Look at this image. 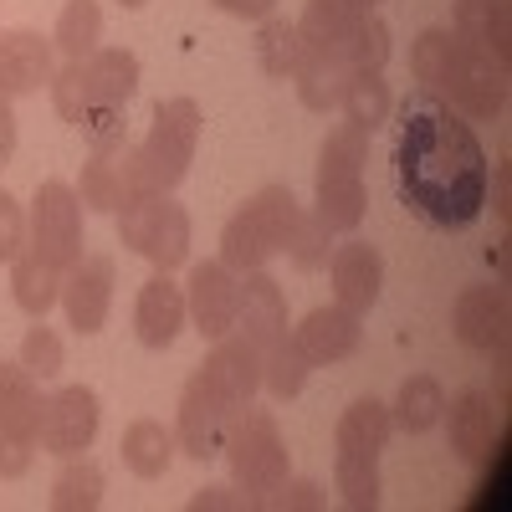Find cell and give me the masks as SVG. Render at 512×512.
I'll return each mask as SVG.
<instances>
[{"label": "cell", "instance_id": "obj_1", "mask_svg": "<svg viewBox=\"0 0 512 512\" xmlns=\"http://www.w3.org/2000/svg\"><path fill=\"white\" fill-rule=\"evenodd\" d=\"M487 149L436 93H415L395 128V185L431 231H466L487 205Z\"/></svg>", "mask_w": 512, "mask_h": 512}, {"label": "cell", "instance_id": "obj_2", "mask_svg": "<svg viewBox=\"0 0 512 512\" xmlns=\"http://www.w3.org/2000/svg\"><path fill=\"white\" fill-rule=\"evenodd\" d=\"M139 93V57L128 47H98L88 57L67 62L52 77V108L77 128L88 113L128 108V98Z\"/></svg>", "mask_w": 512, "mask_h": 512}, {"label": "cell", "instance_id": "obj_3", "mask_svg": "<svg viewBox=\"0 0 512 512\" xmlns=\"http://www.w3.org/2000/svg\"><path fill=\"white\" fill-rule=\"evenodd\" d=\"M297 216H303V205H297V195L287 185H267L256 190L236 216L226 221L221 231V262L246 277V272H262L277 251H287L292 231H297Z\"/></svg>", "mask_w": 512, "mask_h": 512}, {"label": "cell", "instance_id": "obj_4", "mask_svg": "<svg viewBox=\"0 0 512 512\" xmlns=\"http://www.w3.org/2000/svg\"><path fill=\"white\" fill-rule=\"evenodd\" d=\"M221 456L231 461V482L246 497V507H262L292 472V456H287V441L277 431V415L272 410H251V405H241L231 415Z\"/></svg>", "mask_w": 512, "mask_h": 512}, {"label": "cell", "instance_id": "obj_5", "mask_svg": "<svg viewBox=\"0 0 512 512\" xmlns=\"http://www.w3.org/2000/svg\"><path fill=\"white\" fill-rule=\"evenodd\" d=\"M364 164H369V134L354 123H338L318 149V200H313V216L328 231H359L369 210Z\"/></svg>", "mask_w": 512, "mask_h": 512}, {"label": "cell", "instance_id": "obj_6", "mask_svg": "<svg viewBox=\"0 0 512 512\" xmlns=\"http://www.w3.org/2000/svg\"><path fill=\"white\" fill-rule=\"evenodd\" d=\"M195 144H200V103L195 98H164L154 108L149 139L134 144L144 190H159V195L175 190L190 175V164H195Z\"/></svg>", "mask_w": 512, "mask_h": 512}, {"label": "cell", "instance_id": "obj_7", "mask_svg": "<svg viewBox=\"0 0 512 512\" xmlns=\"http://www.w3.org/2000/svg\"><path fill=\"white\" fill-rule=\"evenodd\" d=\"M118 241L128 251H139L149 267L175 272V267H185V256H190V210L180 200L159 195V190L134 195L118 210Z\"/></svg>", "mask_w": 512, "mask_h": 512}, {"label": "cell", "instance_id": "obj_8", "mask_svg": "<svg viewBox=\"0 0 512 512\" xmlns=\"http://www.w3.org/2000/svg\"><path fill=\"white\" fill-rule=\"evenodd\" d=\"M507 93H512V82H507V62H497L482 41H461L456 36V47H451V67H446V82H441V103L461 118H472V123H492L507 113Z\"/></svg>", "mask_w": 512, "mask_h": 512}, {"label": "cell", "instance_id": "obj_9", "mask_svg": "<svg viewBox=\"0 0 512 512\" xmlns=\"http://www.w3.org/2000/svg\"><path fill=\"white\" fill-rule=\"evenodd\" d=\"M26 251H36L41 262H52L57 272L82 262V200L67 180H41L31 216H26Z\"/></svg>", "mask_w": 512, "mask_h": 512}, {"label": "cell", "instance_id": "obj_10", "mask_svg": "<svg viewBox=\"0 0 512 512\" xmlns=\"http://www.w3.org/2000/svg\"><path fill=\"white\" fill-rule=\"evenodd\" d=\"M134 195H149L144 175H139V149L128 139L123 144H93L88 164H82V180H77V200L88 210H103V216H118Z\"/></svg>", "mask_w": 512, "mask_h": 512}, {"label": "cell", "instance_id": "obj_11", "mask_svg": "<svg viewBox=\"0 0 512 512\" xmlns=\"http://www.w3.org/2000/svg\"><path fill=\"white\" fill-rule=\"evenodd\" d=\"M98 395L88 390V384H62L57 395H47V405H41V436L36 446L52 451V456H82L93 441H98Z\"/></svg>", "mask_w": 512, "mask_h": 512}, {"label": "cell", "instance_id": "obj_12", "mask_svg": "<svg viewBox=\"0 0 512 512\" xmlns=\"http://www.w3.org/2000/svg\"><path fill=\"white\" fill-rule=\"evenodd\" d=\"M236 405L226 395H216L200 374H190L185 395H180V420H175V441L190 461H216L226 446V425H231Z\"/></svg>", "mask_w": 512, "mask_h": 512}, {"label": "cell", "instance_id": "obj_13", "mask_svg": "<svg viewBox=\"0 0 512 512\" xmlns=\"http://www.w3.org/2000/svg\"><path fill=\"white\" fill-rule=\"evenodd\" d=\"M185 313L200 328V338H226L241 313V277L221 262H195L185 282Z\"/></svg>", "mask_w": 512, "mask_h": 512}, {"label": "cell", "instance_id": "obj_14", "mask_svg": "<svg viewBox=\"0 0 512 512\" xmlns=\"http://www.w3.org/2000/svg\"><path fill=\"white\" fill-rule=\"evenodd\" d=\"M57 77V47L41 31H0V98H26L52 88Z\"/></svg>", "mask_w": 512, "mask_h": 512}, {"label": "cell", "instance_id": "obj_15", "mask_svg": "<svg viewBox=\"0 0 512 512\" xmlns=\"http://www.w3.org/2000/svg\"><path fill=\"white\" fill-rule=\"evenodd\" d=\"M456 338L477 354H502L507 349V333H512V297L507 287H466L451 308Z\"/></svg>", "mask_w": 512, "mask_h": 512}, {"label": "cell", "instance_id": "obj_16", "mask_svg": "<svg viewBox=\"0 0 512 512\" xmlns=\"http://www.w3.org/2000/svg\"><path fill=\"white\" fill-rule=\"evenodd\" d=\"M195 374H200L216 395H226V400L241 410V405H251L256 390H262V349H256L246 333L231 328L226 338H216V349L205 354V364H200Z\"/></svg>", "mask_w": 512, "mask_h": 512}, {"label": "cell", "instance_id": "obj_17", "mask_svg": "<svg viewBox=\"0 0 512 512\" xmlns=\"http://www.w3.org/2000/svg\"><path fill=\"white\" fill-rule=\"evenodd\" d=\"M113 256H82L77 267H67L62 277V308H67V323L77 333H98L108 323V308H113Z\"/></svg>", "mask_w": 512, "mask_h": 512}, {"label": "cell", "instance_id": "obj_18", "mask_svg": "<svg viewBox=\"0 0 512 512\" xmlns=\"http://www.w3.org/2000/svg\"><path fill=\"white\" fill-rule=\"evenodd\" d=\"M364 313L344 308V303H333V308H313L303 323L292 328V344L303 349V359L318 369V364H338V359H349L359 349V338H364Z\"/></svg>", "mask_w": 512, "mask_h": 512}, {"label": "cell", "instance_id": "obj_19", "mask_svg": "<svg viewBox=\"0 0 512 512\" xmlns=\"http://www.w3.org/2000/svg\"><path fill=\"white\" fill-rule=\"evenodd\" d=\"M328 277H333V297L354 313H369L379 303V287H384V256L369 241H349L328 256Z\"/></svg>", "mask_w": 512, "mask_h": 512}, {"label": "cell", "instance_id": "obj_20", "mask_svg": "<svg viewBox=\"0 0 512 512\" xmlns=\"http://www.w3.org/2000/svg\"><path fill=\"white\" fill-rule=\"evenodd\" d=\"M185 287L169 282V272L149 277L139 287V303H134V333H139V344L144 349H169L180 338L185 328Z\"/></svg>", "mask_w": 512, "mask_h": 512}, {"label": "cell", "instance_id": "obj_21", "mask_svg": "<svg viewBox=\"0 0 512 512\" xmlns=\"http://www.w3.org/2000/svg\"><path fill=\"white\" fill-rule=\"evenodd\" d=\"M236 333H246L256 349H272L287 333V297L267 272H246L241 277V313H236Z\"/></svg>", "mask_w": 512, "mask_h": 512}, {"label": "cell", "instance_id": "obj_22", "mask_svg": "<svg viewBox=\"0 0 512 512\" xmlns=\"http://www.w3.org/2000/svg\"><path fill=\"white\" fill-rule=\"evenodd\" d=\"M369 16L364 0H308L303 16H297V41L303 52H318V57H338V47L359 31V21Z\"/></svg>", "mask_w": 512, "mask_h": 512}, {"label": "cell", "instance_id": "obj_23", "mask_svg": "<svg viewBox=\"0 0 512 512\" xmlns=\"http://www.w3.org/2000/svg\"><path fill=\"white\" fill-rule=\"evenodd\" d=\"M41 405H47V395H41V384H36L31 369L26 364H0V436L36 446Z\"/></svg>", "mask_w": 512, "mask_h": 512}, {"label": "cell", "instance_id": "obj_24", "mask_svg": "<svg viewBox=\"0 0 512 512\" xmlns=\"http://www.w3.org/2000/svg\"><path fill=\"white\" fill-rule=\"evenodd\" d=\"M446 436H451V451H456L461 461H472V466L487 461V451H492V441H497V405H492L482 390L456 395Z\"/></svg>", "mask_w": 512, "mask_h": 512}, {"label": "cell", "instance_id": "obj_25", "mask_svg": "<svg viewBox=\"0 0 512 512\" xmlns=\"http://www.w3.org/2000/svg\"><path fill=\"white\" fill-rule=\"evenodd\" d=\"M175 451H180L175 431H164L159 420H134V425L123 431V441H118L123 466H128L134 477H144V482L164 477V472H169V461H175Z\"/></svg>", "mask_w": 512, "mask_h": 512}, {"label": "cell", "instance_id": "obj_26", "mask_svg": "<svg viewBox=\"0 0 512 512\" xmlns=\"http://www.w3.org/2000/svg\"><path fill=\"white\" fill-rule=\"evenodd\" d=\"M62 277L52 262H41L36 251H21L16 262H11V297H16V308L26 318H47L57 303H62Z\"/></svg>", "mask_w": 512, "mask_h": 512}, {"label": "cell", "instance_id": "obj_27", "mask_svg": "<svg viewBox=\"0 0 512 512\" xmlns=\"http://www.w3.org/2000/svg\"><path fill=\"white\" fill-rule=\"evenodd\" d=\"M390 436H395V420H390V405H379L374 395L369 400H354L344 415H338V425H333V446L338 451H384L390 446Z\"/></svg>", "mask_w": 512, "mask_h": 512}, {"label": "cell", "instance_id": "obj_28", "mask_svg": "<svg viewBox=\"0 0 512 512\" xmlns=\"http://www.w3.org/2000/svg\"><path fill=\"white\" fill-rule=\"evenodd\" d=\"M441 415H446V390H441L431 374H410V379L400 384L395 405H390L395 431H405V436H425Z\"/></svg>", "mask_w": 512, "mask_h": 512}, {"label": "cell", "instance_id": "obj_29", "mask_svg": "<svg viewBox=\"0 0 512 512\" xmlns=\"http://www.w3.org/2000/svg\"><path fill=\"white\" fill-rule=\"evenodd\" d=\"M292 82H297V98H303V108L328 113V108H338V98H344V88H349V72H344V62H333V57L297 52Z\"/></svg>", "mask_w": 512, "mask_h": 512}, {"label": "cell", "instance_id": "obj_30", "mask_svg": "<svg viewBox=\"0 0 512 512\" xmlns=\"http://www.w3.org/2000/svg\"><path fill=\"white\" fill-rule=\"evenodd\" d=\"M338 108H344V118L354 128L374 134V128H384V123H390V113H395V88L384 82V72H354L344 98H338Z\"/></svg>", "mask_w": 512, "mask_h": 512}, {"label": "cell", "instance_id": "obj_31", "mask_svg": "<svg viewBox=\"0 0 512 512\" xmlns=\"http://www.w3.org/2000/svg\"><path fill=\"white\" fill-rule=\"evenodd\" d=\"M98 41H103V11H98V0H67L62 16H57V31H52V47L67 62H77V57L98 52Z\"/></svg>", "mask_w": 512, "mask_h": 512}, {"label": "cell", "instance_id": "obj_32", "mask_svg": "<svg viewBox=\"0 0 512 512\" xmlns=\"http://www.w3.org/2000/svg\"><path fill=\"white\" fill-rule=\"evenodd\" d=\"M103 507V466L88 456H67V466L52 482V512H93Z\"/></svg>", "mask_w": 512, "mask_h": 512}, {"label": "cell", "instance_id": "obj_33", "mask_svg": "<svg viewBox=\"0 0 512 512\" xmlns=\"http://www.w3.org/2000/svg\"><path fill=\"white\" fill-rule=\"evenodd\" d=\"M333 482L354 512L379 507V456L374 451H338L333 456Z\"/></svg>", "mask_w": 512, "mask_h": 512}, {"label": "cell", "instance_id": "obj_34", "mask_svg": "<svg viewBox=\"0 0 512 512\" xmlns=\"http://www.w3.org/2000/svg\"><path fill=\"white\" fill-rule=\"evenodd\" d=\"M308 359H303V349L292 344V333H282L277 344L262 354V390L272 395V400H297L303 395V384H308Z\"/></svg>", "mask_w": 512, "mask_h": 512}, {"label": "cell", "instance_id": "obj_35", "mask_svg": "<svg viewBox=\"0 0 512 512\" xmlns=\"http://www.w3.org/2000/svg\"><path fill=\"white\" fill-rule=\"evenodd\" d=\"M390 26H384L374 11L359 21V31L344 41V47H338V57L333 62H344V72L354 77V72H384V62H390Z\"/></svg>", "mask_w": 512, "mask_h": 512}, {"label": "cell", "instance_id": "obj_36", "mask_svg": "<svg viewBox=\"0 0 512 512\" xmlns=\"http://www.w3.org/2000/svg\"><path fill=\"white\" fill-rule=\"evenodd\" d=\"M451 47H456V31H420L415 36V47H410V72L425 93H441V82H446V67H451Z\"/></svg>", "mask_w": 512, "mask_h": 512}, {"label": "cell", "instance_id": "obj_37", "mask_svg": "<svg viewBox=\"0 0 512 512\" xmlns=\"http://www.w3.org/2000/svg\"><path fill=\"white\" fill-rule=\"evenodd\" d=\"M297 52H303V41H297V26L282 21V16H267L262 31H256V62H262V72H267V77H292Z\"/></svg>", "mask_w": 512, "mask_h": 512}, {"label": "cell", "instance_id": "obj_38", "mask_svg": "<svg viewBox=\"0 0 512 512\" xmlns=\"http://www.w3.org/2000/svg\"><path fill=\"white\" fill-rule=\"evenodd\" d=\"M62 338L47 328V318H36V328H26V338H21V364L36 374V379H57L62 374Z\"/></svg>", "mask_w": 512, "mask_h": 512}, {"label": "cell", "instance_id": "obj_39", "mask_svg": "<svg viewBox=\"0 0 512 512\" xmlns=\"http://www.w3.org/2000/svg\"><path fill=\"white\" fill-rule=\"evenodd\" d=\"M328 226L313 216V210H303V216H297V231H292V241H287V251H292V262L303 267V272H318V267H328Z\"/></svg>", "mask_w": 512, "mask_h": 512}, {"label": "cell", "instance_id": "obj_40", "mask_svg": "<svg viewBox=\"0 0 512 512\" xmlns=\"http://www.w3.org/2000/svg\"><path fill=\"white\" fill-rule=\"evenodd\" d=\"M26 251V210L11 190H0V262H16Z\"/></svg>", "mask_w": 512, "mask_h": 512}, {"label": "cell", "instance_id": "obj_41", "mask_svg": "<svg viewBox=\"0 0 512 512\" xmlns=\"http://www.w3.org/2000/svg\"><path fill=\"white\" fill-rule=\"evenodd\" d=\"M482 47L497 62H512V6H507V0H492L487 26H482Z\"/></svg>", "mask_w": 512, "mask_h": 512}, {"label": "cell", "instance_id": "obj_42", "mask_svg": "<svg viewBox=\"0 0 512 512\" xmlns=\"http://www.w3.org/2000/svg\"><path fill=\"white\" fill-rule=\"evenodd\" d=\"M77 134L88 139V149H93V144H123V139H128V118H123V108L88 113V118L77 123Z\"/></svg>", "mask_w": 512, "mask_h": 512}, {"label": "cell", "instance_id": "obj_43", "mask_svg": "<svg viewBox=\"0 0 512 512\" xmlns=\"http://www.w3.org/2000/svg\"><path fill=\"white\" fill-rule=\"evenodd\" d=\"M262 507H282V512H313V507H323V487L318 482H282Z\"/></svg>", "mask_w": 512, "mask_h": 512}, {"label": "cell", "instance_id": "obj_44", "mask_svg": "<svg viewBox=\"0 0 512 512\" xmlns=\"http://www.w3.org/2000/svg\"><path fill=\"white\" fill-rule=\"evenodd\" d=\"M31 456H36V446H26V441H11V436H0V477H21L26 466H31Z\"/></svg>", "mask_w": 512, "mask_h": 512}, {"label": "cell", "instance_id": "obj_45", "mask_svg": "<svg viewBox=\"0 0 512 512\" xmlns=\"http://www.w3.org/2000/svg\"><path fill=\"white\" fill-rule=\"evenodd\" d=\"M226 16H241V21H267L277 16V0H216Z\"/></svg>", "mask_w": 512, "mask_h": 512}, {"label": "cell", "instance_id": "obj_46", "mask_svg": "<svg viewBox=\"0 0 512 512\" xmlns=\"http://www.w3.org/2000/svg\"><path fill=\"white\" fill-rule=\"evenodd\" d=\"M487 180H492V210H497V216L507 221V210H512V164L502 159V164L492 169Z\"/></svg>", "mask_w": 512, "mask_h": 512}, {"label": "cell", "instance_id": "obj_47", "mask_svg": "<svg viewBox=\"0 0 512 512\" xmlns=\"http://www.w3.org/2000/svg\"><path fill=\"white\" fill-rule=\"evenodd\" d=\"M210 507H246V497H241V492L231 497L226 487H205V492L190 497V512H210Z\"/></svg>", "mask_w": 512, "mask_h": 512}, {"label": "cell", "instance_id": "obj_48", "mask_svg": "<svg viewBox=\"0 0 512 512\" xmlns=\"http://www.w3.org/2000/svg\"><path fill=\"white\" fill-rule=\"evenodd\" d=\"M16 154V113H11V98H0V169L11 164Z\"/></svg>", "mask_w": 512, "mask_h": 512}, {"label": "cell", "instance_id": "obj_49", "mask_svg": "<svg viewBox=\"0 0 512 512\" xmlns=\"http://www.w3.org/2000/svg\"><path fill=\"white\" fill-rule=\"evenodd\" d=\"M118 6H123V11H139V6H149V0H118Z\"/></svg>", "mask_w": 512, "mask_h": 512}, {"label": "cell", "instance_id": "obj_50", "mask_svg": "<svg viewBox=\"0 0 512 512\" xmlns=\"http://www.w3.org/2000/svg\"><path fill=\"white\" fill-rule=\"evenodd\" d=\"M364 6H369V11H374V6H379V0H364Z\"/></svg>", "mask_w": 512, "mask_h": 512}]
</instances>
